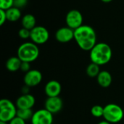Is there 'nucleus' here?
Here are the masks:
<instances>
[{"label": "nucleus", "mask_w": 124, "mask_h": 124, "mask_svg": "<svg viewBox=\"0 0 124 124\" xmlns=\"http://www.w3.org/2000/svg\"><path fill=\"white\" fill-rule=\"evenodd\" d=\"M74 40L80 49L89 52L97 44V33L92 26L82 25L74 30Z\"/></svg>", "instance_id": "1"}, {"label": "nucleus", "mask_w": 124, "mask_h": 124, "mask_svg": "<svg viewBox=\"0 0 124 124\" xmlns=\"http://www.w3.org/2000/svg\"><path fill=\"white\" fill-rule=\"evenodd\" d=\"M113 51L109 44L105 42H99L89 51L91 62L100 66L108 64L112 59Z\"/></svg>", "instance_id": "2"}, {"label": "nucleus", "mask_w": 124, "mask_h": 124, "mask_svg": "<svg viewBox=\"0 0 124 124\" xmlns=\"http://www.w3.org/2000/svg\"><path fill=\"white\" fill-rule=\"evenodd\" d=\"M17 56L22 62H34L39 56V46L31 41L24 42L17 48Z\"/></svg>", "instance_id": "3"}, {"label": "nucleus", "mask_w": 124, "mask_h": 124, "mask_svg": "<svg viewBox=\"0 0 124 124\" xmlns=\"http://www.w3.org/2000/svg\"><path fill=\"white\" fill-rule=\"evenodd\" d=\"M124 117V111L120 105L115 103H110L104 107L103 118L111 124L121 122Z\"/></svg>", "instance_id": "4"}, {"label": "nucleus", "mask_w": 124, "mask_h": 124, "mask_svg": "<svg viewBox=\"0 0 124 124\" xmlns=\"http://www.w3.org/2000/svg\"><path fill=\"white\" fill-rule=\"evenodd\" d=\"M17 108L15 103L8 99L0 101V121L9 123L17 116Z\"/></svg>", "instance_id": "5"}, {"label": "nucleus", "mask_w": 124, "mask_h": 124, "mask_svg": "<svg viewBox=\"0 0 124 124\" xmlns=\"http://www.w3.org/2000/svg\"><path fill=\"white\" fill-rule=\"evenodd\" d=\"M49 39V32L44 26L36 25L31 31L30 39L37 45H41L48 41Z\"/></svg>", "instance_id": "6"}, {"label": "nucleus", "mask_w": 124, "mask_h": 124, "mask_svg": "<svg viewBox=\"0 0 124 124\" xmlns=\"http://www.w3.org/2000/svg\"><path fill=\"white\" fill-rule=\"evenodd\" d=\"M53 114L45 108L35 111L31 120V124H53Z\"/></svg>", "instance_id": "7"}, {"label": "nucleus", "mask_w": 124, "mask_h": 124, "mask_svg": "<svg viewBox=\"0 0 124 124\" xmlns=\"http://www.w3.org/2000/svg\"><path fill=\"white\" fill-rule=\"evenodd\" d=\"M84 17L81 12L78 9L70 10L65 16V23L68 27L76 30L83 25Z\"/></svg>", "instance_id": "8"}, {"label": "nucleus", "mask_w": 124, "mask_h": 124, "mask_svg": "<svg viewBox=\"0 0 124 124\" xmlns=\"http://www.w3.org/2000/svg\"><path fill=\"white\" fill-rule=\"evenodd\" d=\"M43 79L42 73L40 70L36 69H31L25 73L23 82L25 85L31 87H34L41 84Z\"/></svg>", "instance_id": "9"}, {"label": "nucleus", "mask_w": 124, "mask_h": 124, "mask_svg": "<svg viewBox=\"0 0 124 124\" xmlns=\"http://www.w3.org/2000/svg\"><path fill=\"white\" fill-rule=\"evenodd\" d=\"M63 108V101L60 97H47L44 102V108L51 113L56 114Z\"/></svg>", "instance_id": "10"}, {"label": "nucleus", "mask_w": 124, "mask_h": 124, "mask_svg": "<svg viewBox=\"0 0 124 124\" xmlns=\"http://www.w3.org/2000/svg\"><path fill=\"white\" fill-rule=\"evenodd\" d=\"M55 39L60 43H68L74 39V30L68 26L60 28L55 33Z\"/></svg>", "instance_id": "11"}, {"label": "nucleus", "mask_w": 124, "mask_h": 124, "mask_svg": "<svg viewBox=\"0 0 124 124\" xmlns=\"http://www.w3.org/2000/svg\"><path fill=\"white\" fill-rule=\"evenodd\" d=\"M36 104V98L31 94H22L16 100L17 109H32Z\"/></svg>", "instance_id": "12"}, {"label": "nucleus", "mask_w": 124, "mask_h": 124, "mask_svg": "<svg viewBox=\"0 0 124 124\" xmlns=\"http://www.w3.org/2000/svg\"><path fill=\"white\" fill-rule=\"evenodd\" d=\"M62 91L60 83L56 80H51L46 83L44 86V92L47 97H59Z\"/></svg>", "instance_id": "13"}, {"label": "nucleus", "mask_w": 124, "mask_h": 124, "mask_svg": "<svg viewBox=\"0 0 124 124\" xmlns=\"http://www.w3.org/2000/svg\"><path fill=\"white\" fill-rule=\"evenodd\" d=\"M96 78L98 84L102 88L109 87L113 81L112 75L108 70H101Z\"/></svg>", "instance_id": "14"}, {"label": "nucleus", "mask_w": 124, "mask_h": 124, "mask_svg": "<svg viewBox=\"0 0 124 124\" xmlns=\"http://www.w3.org/2000/svg\"><path fill=\"white\" fill-rule=\"evenodd\" d=\"M22 61L17 56L9 57L6 62V68L10 72H16L20 70Z\"/></svg>", "instance_id": "15"}, {"label": "nucleus", "mask_w": 124, "mask_h": 124, "mask_svg": "<svg viewBox=\"0 0 124 124\" xmlns=\"http://www.w3.org/2000/svg\"><path fill=\"white\" fill-rule=\"evenodd\" d=\"M21 24L23 28L31 31L36 26V20L35 16L32 14H26L23 15L21 18Z\"/></svg>", "instance_id": "16"}, {"label": "nucleus", "mask_w": 124, "mask_h": 124, "mask_svg": "<svg viewBox=\"0 0 124 124\" xmlns=\"http://www.w3.org/2000/svg\"><path fill=\"white\" fill-rule=\"evenodd\" d=\"M6 15L7 20L9 22H16L20 18H22V13L20 9L14 6L6 10Z\"/></svg>", "instance_id": "17"}, {"label": "nucleus", "mask_w": 124, "mask_h": 124, "mask_svg": "<svg viewBox=\"0 0 124 124\" xmlns=\"http://www.w3.org/2000/svg\"><path fill=\"white\" fill-rule=\"evenodd\" d=\"M100 71V66L94 62H91L90 64H89L86 69V73L87 76L90 78H97Z\"/></svg>", "instance_id": "18"}, {"label": "nucleus", "mask_w": 124, "mask_h": 124, "mask_svg": "<svg viewBox=\"0 0 124 124\" xmlns=\"http://www.w3.org/2000/svg\"><path fill=\"white\" fill-rule=\"evenodd\" d=\"M33 113L34 112H33L32 109H17V116L25 121H28L31 120Z\"/></svg>", "instance_id": "19"}, {"label": "nucleus", "mask_w": 124, "mask_h": 124, "mask_svg": "<svg viewBox=\"0 0 124 124\" xmlns=\"http://www.w3.org/2000/svg\"><path fill=\"white\" fill-rule=\"evenodd\" d=\"M91 114L95 118H102L104 116V107L96 105L91 108Z\"/></svg>", "instance_id": "20"}, {"label": "nucleus", "mask_w": 124, "mask_h": 124, "mask_svg": "<svg viewBox=\"0 0 124 124\" xmlns=\"http://www.w3.org/2000/svg\"><path fill=\"white\" fill-rule=\"evenodd\" d=\"M14 6V0H0V9L7 10Z\"/></svg>", "instance_id": "21"}, {"label": "nucleus", "mask_w": 124, "mask_h": 124, "mask_svg": "<svg viewBox=\"0 0 124 124\" xmlns=\"http://www.w3.org/2000/svg\"><path fill=\"white\" fill-rule=\"evenodd\" d=\"M18 35L22 39H30L31 36V31L25 28H22L19 30L18 31Z\"/></svg>", "instance_id": "22"}, {"label": "nucleus", "mask_w": 124, "mask_h": 124, "mask_svg": "<svg viewBox=\"0 0 124 124\" xmlns=\"http://www.w3.org/2000/svg\"><path fill=\"white\" fill-rule=\"evenodd\" d=\"M28 0H14V7L22 9L28 4Z\"/></svg>", "instance_id": "23"}, {"label": "nucleus", "mask_w": 124, "mask_h": 124, "mask_svg": "<svg viewBox=\"0 0 124 124\" xmlns=\"http://www.w3.org/2000/svg\"><path fill=\"white\" fill-rule=\"evenodd\" d=\"M31 70V63L30 62H22L20 70H21L22 72L26 73L27 72H28Z\"/></svg>", "instance_id": "24"}, {"label": "nucleus", "mask_w": 124, "mask_h": 124, "mask_svg": "<svg viewBox=\"0 0 124 124\" xmlns=\"http://www.w3.org/2000/svg\"><path fill=\"white\" fill-rule=\"evenodd\" d=\"M0 25H3L5 22L7 20V15H6V10L0 9Z\"/></svg>", "instance_id": "25"}, {"label": "nucleus", "mask_w": 124, "mask_h": 124, "mask_svg": "<svg viewBox=\"0 0 124 124\" xmlns=\"http://www.w3.org/2000/svg\"><path fill=\"white\" fill-rule=\"evenodd\" d=\"M8 124H26V121L23 120L22 118L16 116L15 118H14L12 121H10Z\"/></svg>", "instance_id": "26"}, {"label": "nucleus", "mask_w": 124, "mask_h": 124, "mask_svg": "<svg viewBox=\"0 0 124 124\" xmlns=\"http://www.w3.org/2000/svg\"><path fill=\"white\" fill-rule=\"evenodd\" d=\"M21 92H22V94H30V87L26 86V85H24V86L21 89Z\"/></svg>", "instance_id": "27"}, {"label": "nucleus", "mask_w": 124, "mask_h": 124, "mask_svg": "<svg viewBox=\"0 0 124 124\" xmlns=\"http://www.w3.org/2000/svg\"><path fill=\"white\" fill-rule=\"evenodd\" d=\"M97 124H110V123H109L108 121H107L104 120V121H100V122H99Z\"/></svg>", "instance_id": "28"}, {"label": "nucleus", "mask_w": 124, "mask_h": 124, "mask_svg": "<svg viewBox=\"0 0 124 124\" xmlns=\"http://www.w3.org/2000/svg\"><path fill=\"white\" fill-rule=\"evenodd\" d=\"M102 2H104V3H109V2H110V1H112L113 0H101Z\"/></svg>", "instance_id": "29"}, {"label": "nucleus", "mask_w": 124, "mask_h": 124, "mask_svg": "<svg viewBox=\"0 0 124 124\" xmlns=\"http://www.w3.org/2000/svg\"><path fill=\"white\" fill-rule=\"evenodd\" d=\"M0 124H8V123H6V122H3V121H0Z\"/></svg>", "instance_id": "30"}]
</instances>
